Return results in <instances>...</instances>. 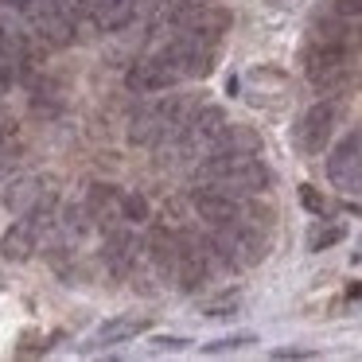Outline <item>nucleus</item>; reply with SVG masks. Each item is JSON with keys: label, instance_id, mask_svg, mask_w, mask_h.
<instances>
[{"label": "nucleus", "instance_id": "1", "mask_svg": "<svg viewBox=\"0 0 362 362\" xmlns=\"http://www.w3.org/2000/svg\"><path fill=\"white\" fill-rule=\"evenodd\" d=\"M199 180L214 183V187L230 191V195H261L273 187V172L257 160V152H206Z\"/></svg>", "mask_w": 362, "mask_h": 362}, {"label": "nucleus", "instance_id": "2", "mask_svg": "<svg viewBox=\"0 0 362 362\" xmlns=\"http://www.w3.org/2000/svg\"><path fill=\"white\" fill-rule=\"evenodd\" d=\"M354 59L358 55H351V51H339V47H331V43L312 40L308 43V55H304V71H308V78H312L320 90L339 94V90H351L354 82H358Z\"/></svg>", "mask_w": 362, "mask_h": 362}, {"label": "nucleus", "instance_id": "3", "mask_svg": "<svg viewBox=\"0 0 362 362\" xmlns=\"http://www.w3.org/2000/svg\"><path fill=\"white\" fill-rule=\"evenodd\" d=\"M211 253L226 269H250L265 257V230L250 226V222H230V226H214L211 234Z\"/></svg>", "mask_w": 362, "mask_h": 362}, {"label": "nucleus", "instance_id": "4", "mask_svg": "<svg viewBox=\"0 0 362 362\" xmlns=\"http://www.w3.org/2000/svg\"><path fill=\"white\" fill-rule=\"evenodd\" d=\"M191 206L199 211V218H206L211 226H230V222H245L250 214V199L230 195V191L214 187V183L199 180V187L191 191Z\"/></svg>", "mask_w": 362, "mask_h": 362}, {"label": "nucleus", "instance_id": "5", "mask_svg": "<svg viewBox=\"0 0 362 362\" xmlns=\"http://www.w3.org/2000/svg\"><path fill=\"white\" fill-rule=\"evenodd\" d=\"M172 276L180 281V288L195 292L211 281V242H199L191 234H180V245H175V269Z\"/></svg>", "mask_w": 362, "mask_h": 362}, {"label": "nucleus", "instance_id": "6", "mask_svg": "<svg viewBox=\"0 0 362 362\" xmlns=\"http://www.w3.org/2000/svg\"><path fill=\"white\" fill-rule=\"evenodd\" d=\"M226 32H230V12L218 8V4H199V8L183 12V16L168 28V35H187V40L214 43V47H218V40Z\"/></svg>", "mask_w": 362, "mask_h": 362}, {"label": "nucleus", "instance_id": "7", "mask_svg": "<svg viewBox=\"0 0 362 362\" xmlns=\"http://www.w3.org/2000/svg\"><path fill=\"white\" fill-rule=\"evenodd\" d=\"M327 180L339 191L362 195V129L335 144V152L327 156Z\"/></svg>", "mask_w": 362, "mask_h": 362}, {"label": "nucleus", "instance_id": "8", "mask_svg": "<svg viewBox=\"0 0 362 362\" xmlns=\"http://www.w3.org/2000/svg\"><path fill=\"white\" fill-rule=\"evenodd\" d=\"M335 121H339V105H335V102H315L312 110L300 117V125H296V144H300V152H304V156H315V152L327 148Z\"/></svg>", "mask_w": 362, "mask_h": 362}, {"label": "nucleus", "instance_id": "9", "mask_svg": "<svg viewBox=\"0 0 362 362\" xmlns=\"http://www.w3.org/2000/svg\"><path fill=\"white\" fill-rule=\"evenodd\" d=\"M129 90L133 94H160V90H172L175 82H180V74L172 71V63L164 59V51H156V55H144L141 63L129 71Z\"/></svg>", "mask_w": 362, "mask_h": 362}, {"label": "nucleus", "instance_id": "10", "mask_svg": "<svg viewBox=\"0 0 362 362\" xmlns=\"http://www.w3.org/2000/svg\"><path fill=\"white\" fill-rule=\"evenodd\" d=\"M312 40L331 43V47H339V51H351V55H362V24L354 16H343V12L331 16V20H320Z\"/></svg>", "mask_w": 362, "mask_h": 362}, {"label": "nucleus", "instance_id": "11", "mask_svg": "<svg viewBox=\"0 0 362 362\" xmlns=\"http://www.w3.org/2000/svg\"><path fill=\"white\" fill-rule=\"evenodd\" d=\"M136 253H141V245H136V238L129 234V230H110V234H105V265H110L113 276L133 273Z\"/></svg>", "mask_w": 362, "mask_h": 362}, {"label": "nucleus", "instance_id": "12", "mask_svg": "<svg viewBox=\"0 0 362 362\" xmlns=\"http://www.w3.org/2000/svg\"><path fill=\"white\" fill-rule=\"evenodd\" d=\"M40 234H43V230L24 214V218H20L16 226H12L8 234H4V242H0V253H4L8 261H24V257H32V250L40 245Z\"/></svg>", "mask_w": 362, "mask_h": 362}, {"label": "nucleus", "instance_id": "13", "mask_svg": "<svg viewBox=\"0 0 362 362\" xmlns=\"http://www.w3.org/2000/svg\"><path fill=\"white\" fill-rule=\"evenodd\" d=\"M148 327V320L144 315H117V320L102 323L94 335V346H113V343H129L133 335H141V331Z\"/></svg>", "mask_w": 362, "mask_h": 362}, {"label": "nucleus", "instance_id": "14", "mask_svg": "<svg viewBox=\"0 0 362 362\" xmlns=\"http://www.w3.org/2000/svg\"><path fill=\"white\" fill-rule=\"evenodd\" d=\"M211 152H257V136L242 125H226Z\"/></svg>", "mask_w": 362, "mask_h": 362}, {"label": "nucleus", "instance_id": "15", "mask_svg": "<svg viewBox=\"0 0 362 362\" xmlns=\"http://www.w3.org/2000/svg\"><path fill=\"white\" fill-rule=\"evenodd\" d=\"M43 191H40V180H16L8 187V195H4V203L12 206V211H28L32 203H40Z\"/></svg>", "mask_w": 362, "mask_h": 362}, {"label": "nucleus", "instance_id": "16", "mask_svg": "<svg viewBox=\"0 0 362 362\" xmlns=\"http://www.w3.org/2000/svg\"><path fill=\"white\" fill-rule=\"evenodd\" d=\"M343 234H346V230L339 226V222H335V226H331V222H323V226H315L312 234H308V250L320 253V250H327V245L343 242Z\"/></svg>", "mask_w": 362, "mask_h": 362}, {"label": "nucleus", "instance_id": "17", "mask_svg": "<svg viewBox=\"0 0 362 362\" xmlns=\"http://www.w3.org/2000/svg\"><path fill=\"white\" fill-rule=\"evenodd\" d=\"M238 304H242V292L230 288V292H218V296L206 300L203 312H206V315H230V312H238Z\"/></svg>", "mask_w": 362, "mask_h": 362}, {"label": "nucleus", "instance_id": "18", "mask_svg": "<svg viewBox=\"0 0 362 362\" xmlns=\"http://www.w3.org/2000/svg\"><path fill=\"white\" fill-rule=\"evenodd\" d=\"M121 214H125L129 222H144L148 218V203H144V195H121Z\"/></svg>", "mask_w": 362, "mask_h": 362}, {"label": "nucleus", "instance_id": "19", "mask_svg": "<svg viewBox=\"0 0 362 362\" xmlns=\"http://www.w3.org/2000/svg\"><path fill=\"white\" fill-rule=\"evenodd\" d=\"M250 343H257V339H253V335H226V339L206 343V354H214V351H238V346H250Z\"/></svg>", "mask_w": 362, "mask_h": 362}, {"label": "nucleus", "instance_id": "20", "mask_svg": "<svg viewBox=\"0 0 362 362\" xmlns=\"http://www.w3.org/2000/svg\"><path fill=\"white\" fill-rule=\"evenodd\" d=\"M300 203H304V206H308V211H312V214H327V199H323V195H320V191H315V187H308V183H304V187H300Z\"/></svg>", "mask_w": 362, "mask_h": 362}, {"label": "nucleus", "instance_id": "21", "mask_svg": "<svg viewBox=\"0 0 362 362\" xmlns=\"http://www.w3.org/2000/svg\"><path fill=\"white\" fill-rule=\"evenodd\" d=\"M335 12H343V16H362V0H335Z\"/></svg>", "mask_w": 362, "mask_h": 362}, {"label": "nucleus", "instance_id": "22", "mask_svg": "<svg viewBox=\"0 0 362 362\" xmlns=\"http://www.w3.org/2000/svg\"><path fill=\"white\" fill-rule=\"evenodd\" d=\"M273 358H312V351H273Z\"/></svg>", "mask_w": 362, "mask_h": 362}]
</instances>
